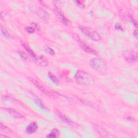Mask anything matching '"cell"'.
<instances>
[{"mask_svg":"<svg viewBox=\"0 0 138 138\" xmlns=\"http://www.w3.org/2000/svg\"><path fill=\"white\" fill-rule=\"evenodd\" d=\"M29 79H30V81L31 82V83L42 92L44 93L47 96H51V94H52L49 91H48L45 88H44V87L38 81H37V80H36L35 79L32 77H30Z\"/></svg>","mask_w":138,"mask_h":138,"instance_id":"5b68a950","label":"cell"},{"mask_svg":"<svg viewBox=\"0 0 138 138\" xmlns=\"http://www.w3.org/2000/svg\"><path fill=\"white\" fill-rule=\"evenodd\" d=\"M76 3L77 4V5L81 7V8H84V5L83 3H81V2H79V1H76Z\"/></svg>","mask_w":138,"mask_h":138,"instance_id":"cb8c5ba5","label":"cell"},{"mask_svg":"<svg viewBox=\"0 0 138 138\" xmlns=\"http://www.w3.org/2000/svg\"><path fill=\"white\" fill-rule=\"evenodd\" d=\"M34 12L36 14H37L38 16H39L44 21H47L49 19V14L40 8H34Z\"/></svg>","mask_w":138,"mask_h":138,"instance_id":"8992f818","label":"cell"},{"mask_svg":"<svg viewBox=\"0 0 138 138\" xmlns=\"http://www.w3.org/2000/svg\"><path fill=\"white\" fill-rule=\"evenodd\" d=\"M35 60L36 62H37L38 64H39L42 67H45L48 65V62L47 61V60L45 58L43 57L42 56H40V57L37 56V57L36 58Z\"/></svg>","mask_w":138,"mask_h":138,"instance_id":"8fae6325","label":"cell"},{"mask_svg":"<svg viewBox=\"0 0 138 138\" xmlns=\"http://www.w3.org/2000/svg\"><path fill=\"white\" fill-rule=\"evenodd\" d=\"M90 66L94 70L98 71H105L107 67L104 62L98 58H94L90 61Z\"/></svg>","mask_w":138,"mask_h":138,"instance_id":"3957f363","label":"cell"},{"mask_svg":"<svg viewBox=\"0 0 138 138\" xmlns=\"http://www.w3.org/2000/svg\"><path fill=\"white\" fill-rule=\"evenodd\" d=\"M57 17L59 18L61 22L65 26L70 27L71 26V22L65 17L63 14L60 12H57Z\"/></svg>","mask_w":138,"mask_h":138,"instance_id":"ba28073f","label":"cell"},{"mask_svg":"<svg viewBox=\"0 0 138 138\" xmlns=\"http://www.w3.org/2000/svg\"><path fill=\"white\" fill-rule=\"evenodd\" d=\"M75 78L76 81L82 85H91L95 83V81L93 76L84 71H78Z\"/></svg>","mask_w":138,"mask_h":138,"instance_id":"6da1fadb","label":"cell"},{"mask_svg":"<svg viewBox=\"0 0 138 138\" xmlns=\"http://www.w3.org/2000/svg\"><path fill=\"white\" fill-rule=\"evenodd\" d=\"M137 30H135L134 31V32H133V35H134V37L136 38H137Z\"/></svg>","mask_w":138,"mask_h":138,"instance_id":"d4e9b609","label":"cell"},{"mask_svg":"<svg viewBox=\"0 0 138 138\" xmlns=\"http://www.w3.org/2000/svg\"><path fill=\"white\" fill-rule=\"evenodd\" d=\"M18 53L20 55V56L23 58L24 59H25L27 60L28 58V56L27 55V54L23 52V51H22V50H19V51H18Z\"/></svg>","mask_w":138,"mask_h":138,"instance_id":"7402d4cb","label":"cell"},{"mask_svg":"<svg viewBox=\"0 0 138 138\" xmlns=\"http://www.w3.org/2000/svg\"><path fill=\"white\" fill-rule=\"evenodd\" d=\"M38 126L36 122H32L27 127L26 129V132L28 134H32L37 130Z\"/></svg>","mask_w":138,"mask_h":138,"instance_id":"30bf717a","label":"cell"},{"mask_svg":"<svg viewBox=\"0 0 138 138\" xmlns=\"http://www.w3.org/2000/svg\"><path fill=\"white\" fill-rule=\"evenodd\" d=\"M48 75H49V77L50 79L51 80V81H52V82L54 84H55L56 85H58V84H59L58 80L57 77L53 74H52L51 72H49Z\"/></svg>","mask_w":138,"mask_h":138,"instance_id":"2e32d148","label":"cell"},{"mask_svg":"<svg viewBox=\"0 0 138 138\" xmlns=\"http://www.w3.org/2000/svg\"><path fill=\"white\" fill-rule=\"evenodd\" d=\"M4 137H8V136H7L6 135H4L3 134H1V135H0V138H4Z\"/></svg>","mask_w":138,"mask_h":138,"instance_id":"4316f807","label":"cell"},{"mask_svg":"<svg viewBox=\"0 0 138 138\" xmlns=\"http://www.w3.org/2000/svg\"><path fill=\"white\" fill-rule=\"evenodd\" d=\"M58 115L59 116V117L65 123H68V124L69 125H71V121L67 117H65V115H64L63 114H62V113H59L58 114Z\"/></svg>","mask_w":138,"mask_h":138,"instance_id":"ac0fdd59","label":"cell"},{"mask_svg":"<svg viewBox=\"0 0 138 138\" xmlns=\"http://www.w3.org/2000/svg\"><path fill=\"white\" fill-rule=\"evenodd\" d=\"M5 110L8 112V113H9L13 117L15 118H22L23 117V116L22 115L19 113H18L16 110H14V109L11 108H6Z\"/></svg>","mask_w":138,"mask_h":138,"instance_id":"7c38bea8","label":"cell"},{"mask_svg":"<svg viewBox=\"0 0 138 138\" xmlns=\"http://www.w3.org/2000/svg\"><path fill=\"white\" fill-rule=\"evenodd\" d=\"M45 51L50 54V55H55V51H54L51 49V48H50V47H47L45 48Z\"/></svg>","mask_w":138,"mask_h":138,"instance_id":"44dd1931","label":"cell"},{"mask_svg":"<svg viewBox=\"0 0 138 138\" xmlns=\"http://www.w3.org/2000/svg\"><path fill=\"white\" fill-rule=\"evenodd\" d=\"M34 101H35V103L36 104V105H37L40 108H44V109L45 108L44 104H43V103H42V101L40 100V99H39V98H35Z\"/></svg>","mask_w":138,"mask_h":138,"instance_id":"d6986e66","label":"cell"},{"mask_svg":"<svg viewBox=\"0 0 138 138\" xmlns=\"http://www.w3.org/2000/svg\"><path fill=\"white\" fill-rule=\"evenodd\" d=\"M60 131L57 128H54L52 129V130L51 133L47 136V137H50V138H56L58 137L60 135Z\"/></svg>","mask_w":138,"mask_h":138,"instance_id":"5bb4252c","label":"cell"},{"mask_svg":"<svg viewBox=\"0 0 138 138\" xmlns=\"http://www.w3.org/2000/svg\"><path fill=\"white\" fill-rule=\"evenodd\" d=\"M115 29H117L118 30H119V31H122L123 29L121 27V25L119 23H117L116 24L115 26Z\"/></svg>","mask_w":138,"mask_h":138,"instance_id":"603a6c76","label":"cell"},{"mask_svg":"<svg viewBox=\"0 0 138 138\" xmlns=\"http://www.w3.org/2000/svg\"><path fill=\"white\" fill-rule=\"evenodd\" d=\"M1 33L2 34V35L4 36L5 37L8 38H12V37H11V36L10 35V34L2 26L1 27Z\"/></svg>","mask_w":138,"mask_h":138,"instance_id":"e0dca14e","label":"cell"},{"mask_svg":"<svg viewBox=\"0 0 138 138\" xmlns=\"http://www.w3.org/2000/svg\"><path fill=\"white\" fill-rule=\"evenodd\" d=\"M22 44L23 47H24V48L25 49V50H26V51L29 54L31 57H32L33 58H34V60H35L36 58L37 57V56H36V55L33 52V51L30 49V48L28 46V45L27 44L25 43H22Z\"/></svg>","mask_w":138,"mask_h":138,"instance_id":"4fadbf2b","label":"cell"},{"mask_svg":"<svg viewBox=\"0 0 138 138\" xmlns=\"http://www.w3.org/2000/svg\"><path fill=\"white\" fill-rule=\"evenodd\" d=\"M0 129L2 130V132L4 133H11L12 130L9 128V127H6L4 125H3L2 123H0Z\"/></svg>","mask_w":138,"mask_h":138,"instance_id":"9a60e30c","label":"cell"},{"mask_svg":"<svg viewBox=\"0 0 138 138\" xmlns=\"http://www.w3.org/2000/svg\"><path fill=\"white\" fill-rule=\"evenodd\" d=\"M123 56L126 60L130 63H134L137 60V52L132 50H127L123 52Z\"/></svg>","mask_w":138,"mask_h":138,"instance_id":"277c9868","label":"cell"},{"mask_svg":"<svg viewBox=\"0 0 138 138\" xmlns=\"http://www.w3.org/2000/svg\"><path fill=\"white\" fill-rule=\"evenodd\" d=\"M25 30L29 34H32L35 32V29H34L33 27H28L25 28Z\"/></svg>","mask_w":138,"mask_h":138,"instance_id":"ffe728a7","label":"cell"},{"mask_svg":"<svg viewBox=\"0 0 138 138\" xmlns=\"http://www.w3.org/2000/svg\"><path fill=\"white\" fill-rule=\"evenodd\" d=\"M94 127L96 131L99 133L102 137H112V136L110 133H108V132L107 130L103 128V127H101L100 126H99L97 125H94Z\"/></svg>","mask_w":138,"mask_h":138,"instance_id":"52a82bcc","label":"cell"},{"mask_svg":"<svg viewBox=\"0 0 138 138\" xmlns=\"http://www.w3.org/2000/svg\"><path fill=\"white\" fill-rule=\"evenodd\" d=\"M79 29L82 32L87 36H88L93 41H98L101 39V37L99 34L92 28L85 26H80Z\"/></svg>","mask_w":138,"mask_h":138,"instance_id":"7a4b0ae2","label":"cell"},{"mask_svg":"<svg viewBox=\"0 0 138 138\" xmlns=\"http://www.w3.org/2000/svg\"><path fill=\"white\" fill-rule=\"evenodd\" d=\"M32 25H34V27H35L36 29H40V28H39V27L37 25V24H36V23H33L32 24Z\"/></svg>","mask_w":138,"mask_h":138,"instance_id":"484cf974","label":"cell"},{"mask_svg":"<svg viewBox=\"0 0 138 138\" xmlns=\"http://www.w3.org/2000/svg\"><path fill=\"white\" fill-rule=\"evenodd\" d=\"M79 44L80 46L81 47V48L86 52H88V53L92 54H97L96 51L95 50L93 49L92 48H91L88 45L86 44L84 42L79 40Z\"/></svg>","mask_w":138,"mask_h":138,"instance_id":"9c48e42d","label":"cell"}]
</instances>
